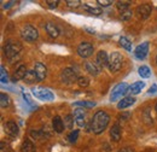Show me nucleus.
<instances>
[{
	"label": "nucleus",
	"mask_w": 157,
	"mask_h": 152,
	"mask_svg": "<svg viewBox=\"0 0 157 152\" xmlns=\"http://www.w3.org/2000/svg\"><path fill=\"white\" fill-rule=\"evenodd\" d=\"M110 121V116L103 110H99L93 115V118L91 121V131L94 134H101L108 127Z\"/></svg>",
	"instance_id": "1"
},
{
	"label": "nucleus",
	"mask_w": 157,
	"mask_h": 152,
	"mask_svg": "<svg viewBox=\"0 0 157 152\" xmlns=\"http://www.w3.org/2000/svg\"><path fill=\"white\" fill-rule=\"evenodd\" d=\"M21 52H22V45L17 41H7L6 45L4 46L5 57L11 62L20 57Z\"/></svg>",
	"instance_id": "2"
},
{
	"label": "nucleus",
	"mask_w": 157,
	"mask_h": 152,
	"mask_svg": "<svg viewBox=\"0 0 157 152\" xmlns=\"http://www.w3.org/2000/svg\"><path fill=\"white\" fill-rule=\"evenodd\" d=\"M129 87H131V86H128V83H126V82H121V83L116 85V86L113 88V91H111L110 101H117V100L123 99L124 95L128 93Z\"/></svg>",
	"instance_id": "3"
},
{
	"label": "nucleus",
	"mask_w": 157,
	"mask_h": 152,
	"mask_svg": "<svg viewBox=\"0 0 157 152\" xmlns=\"http://www.w3.org/2000/svg\"><path fill=\"white\" fill-rule=\"evenodd\" d=\"M21 36L23 40L28 41V42H33L39 38V32L36 28H34L30 24H25L22 29H21Z\"/></svg>",
	"instance_id": "4"
},
{
	"label": "nucleus",
	"mask_w": 157,
	"mask_h": 152,
	"mask_svg": "<svg viewBox=\"0 0 157 152\" xmlns=\"http://www.w3.org/2000/svg\"><path fill=\"white\" fill-rule=\"evenodd\" d=\"M122 63H123V57L120 52H113L110 56H109V63H108V68L111 73H117L118 70L121 69L122 66Z\"/></svg>",
	"instance_id": "5"
},
{
	"label": "nucleus",
	"mask_w": 157,
	"mask_h": 152,
	"mask_svg": "<svg viewBox=\"0 0 157 152\" xmlns=\"http://www.w3.org/2000/svg\"><path fill=\"white\" fill-rule=\"evenodd\" d=\"M32 92H33V95L35 98H38L40 100H44V101H52L55 99V94L48 88L34 87V88H32Z\"/></svg>",
	"instance_id": "6"
},
{
	"label": "nucleus",
	"mask_w": 157,
	"mask_h": 152,
	"mask_svg": "<svg viewBox=\"0 0 157 152\" xmlns=\"http://www.w3.org/2000/svg\"><path fill=\"white\" fill-rule=\"evenodd\" d=\"M78 77L76 76V73L71 68H65L60 74V80L65 85H70L73 82H78Z\"/></svg>",
	"instance_id": "7"
},
{
	"label": "nucleus",
	"mask_w": 157,
	"mask_h": 152,
	"mask_svg": "<svg viewBox=\"0 0 157 152\" xmlns=\"http://www.w3.org/2000/svg\"><path fill=\"white\" fill-rule=\"evenodd\" d=\"M93 51H94V48H93L92 44H90V42H81L78 47V56L82 58L91 57L93 55Z\"/></svg>",
	"instance_id": "8"
},
{
	"label": "nucleus",
	"mask_w": 157,
	"mask_h": 152,
	"mask_svg": "<svg viewBox=\"0 0 157 152\" xmlns=\"http://www.w3.org/2000/svg\"><path fill=\"white\" fill-rule=\"evenodd\" d=\"M147 53H149V42L147 41L138 45L137 47H136V50H134V56L138 59H140V60L145 59L146 56H147Z\"/></svg>",
	"instance_id": "9"
},
{
	"label": "nucleus",
	"mask_w": 157,
	"mask_h": 152,
	"mask_svg": "<svg viewBox=\"0 0 157 152\" xmlns=\"http://www.w3.org/2000/svg\"><path fill=\"white\" fill-rule=\"evenodd\" d=\"M151 11H152V6L149 4H143L137 7V13L139 15V17L143 19L147 18L151 15Z\"/></svg>",
	"instance_id": "10"
},
{
	"label": "nucleus",
	"mask_w": 157,
	"mask_h": 152,
	"mask_svg": "<svg viewBox=\"0 0 157 152\" xmlns=\"http://www.w3.org/2000/svg\"><path fill=\"white\" fill-rule=\"evenodd\" d=\"M4 129H5V133L9 134L10 136H16L18 134V126L16 124L15 121H7L4 126Z\"/></svg>",
	"instance_id": "11"
},
{
	"label": "nucleus",
	"mask_w": 157,
	"mask_h": 152,
	"mask_svg": "<svg viewBox=\"0 0 157 152\" xmlns=\"http://www.w3.org/2000/svg\"><path fill=\"white\" fill-rule=\"evenodd\" d=\"M34 71H35V74H36V76H38L39 81L45 80V78H46V76H47V68H46V66H45V64H42L41 62L35 63Z\"/></svg>",
	"instance_id": "12"
},
{
	"label": "nucleus",
	"mask_w": 157,
	"mask_h": 152,
	"mask_svg": "<svg viewBox=\"0 0 157 152\" xmlns=\"http://www.w3.org/2000/svg\"><path fill=\"white\" fill-rule=\"evenodd\" d=\"M27 73H28V70H27L25 65H20V66L16 69V71L13 73L12 77H11L12 82H17V81H20V80H24Z\"/></svg>",
	"instance_id": "13"
},
{
	"label": "nucleus",
	"mask_w": 157,
	"mask_h": 152,
	"mask_svg": "<svg viewBox=\"0 0 157 152\" xmlns=\"http://www.w3.org/2000/svg\"><path fill=\"white\" fill-rule=\"evenodd\" d=\"M96 63L98 64L100 68L108 66V63H109V56H108V53L105 51H99L98 53H97Z\"/></svg>",
	"instance_id": "14"
},
{
	"label": "nucleus",
	"mask_w": 157,
	"mask_h": 152,
	"mask_svg": "<svg viewBox=\"0 0 157 152\" xmlns=\"http://www.w3.org/2000/svg\"><path fill=\"white\" fill-rule=\"evenodd\" d=\"M134 103H136V98H133L132 95H128V97H124L123 99H121V100L118 101L117 108L120 109V110H122V109H127V108L132 106Z\"/></svg>",
	"instance_id": "15"
},
{
	"label": "nucleus",
	"mask_w": 157,
	"mask_h": 152,
	"mask_svg": "<svg viewBox=\"0 0 157 152\" xmlns=\"http://www.w3.org/2000/svg\"><path fill=\"white\" fill-rule=\"evenodd\" d=\"M45 30L47 32V34H48L51 38H57L59 35L58 27H57L55 23H52V22H47V23L45 24Z\"/></svg>",
	"instance_id": "16"
},
{
	"label": "nucleus",
	"mask_w": 157,
	"mask_h": 152,
	"mask_svg": "<svg viewBox=\"0 0 157 152\" xmlns=\"http://www.w3.org/2000/svg\"><path fill=\"white\" fill-rule=\"evenodd\" d=\"M52 126H53V131L58 134L63 133L64 127H65L63 120L60 118V116H55V117H53V120H52Z\"/></svg>",
	"instance_id": "17"
},
{
	"label": "nucleus",
	"mask_w": 157,
	"mask_h": 152,
	"mask_svg": "<svg viewBox=\"0 0 157 152\" xmlns=\"http://www.w3.org/2000/svg\"><path fill=\"white\" fill-rule=\"evenodd\" d=\"M85 68H86L87 73H90L91 75H93V76L98 75L99 71H100V69H101L97 63H93V62H87L86 65H85Z\"/></svg>",
	"instance_id": "18"
},
{
	"label": "nucleus",
	"mask_w": 157,
	"mask_h": 152,
	"mask_svg": "<svg viewBox=\"0 0 157 152\" xmlns=\"http://www.w3.org/2000/svg\"><path fill=\"white\" fill-rule=\"evenodd\" d=\"M21 151L22 152H35L36 151V147L34 145V142L30 140V139H25L22 145H21Z\"/></svg>",
	"instance_id": "19"
},
{
	"label": "nucleus",
	"mask_w": 157,
	"mask_h": 152,
	"mask_svg": "<svg viewBox=\"0 0 157 152\" xmlns=\"http://www.w3.org/2000/svg\"><path fill=\"white\" fill-rule=\"evenodd\" d=\"M110 136H111V139H113L115 142L120 141V139H121V127H120L118 123H115V124L110 128Z\"/></svg>",
	"instance_id": "20"
},
{
	"label": "nucleus",
	"mask_w": 157,
	"mask_h": 152,
	"mask_svg": "<svg viewBox=\"0 0 157 152\" xmlns=\"http://www.w3.org/2000/svg\"><path fill=\"white\" fill-rule=\"evenodd\" d=\"M144 87H145V82H143V81H137V82H134V83L129 87V91H131L132 94H139V93L143 91Z\"/></svg>",
	"instance_id": "21"
},
{
	"label": "nucleus",
	"mask_w": 157,
	"mask_h": 152,
	"mask_svg": "<svg viewBox=\"0 0 157 152\" xmlns=\"http://www.w3.org/2000/svg\"><path fill=\"white\" fill-rule=\"evenodd\" d=\"M38 81H39V78H38V76H36L34 70H29V71L27 73L25 77H24V82L28 83V85L35 83V82H38Z\"/></svg>",
	"instance_id": "22"
},
{
	"label": "nucleus",
	"mask_w": 157,
	"mask_h": 152,
	"mask_svg": "<svg viewBox=\"0 0 157 152\" xmlns=\"http://www.w3.org/2000/svg\"><path fill=\"white\" fill-rule=\"evenodd\" d=\"M118 42H120V46H121V47H123L126 51H128V52H131V51H132V42L126 38V36L120 38Z\"/></svg>",
	"instance_id": "23"
},
{
	"label": "nucleus",
	"mask_w": 157,
	"mask_h": 152,
	"mask_svg": "<svg viewBox=\"0 0 157 152\" xmlns=\"http://www.w3.org/2000/svg\"><path fill=\"white\" fill-rule=\"evenodd\" d=\"M138 73H139V75L141 76L143 78H149V77L151 76V70H150V68L146 66V65H141V66L138 69Z\"/></svg>",
	"instance_id": "24"
},
{
	"label": "nucleus",
	"mask_w": 157,
	"mask_h": 152,
	"mask_svg": "<svg viewBox=\"0 0 157 152\" xmlns=\"http://www.w3.org/2000/svg\"><path fill=\"white\" fill-rule=\"evenodd\" d=\"M83 9L86 11H88L90 13H92V15H100L101 13V9L100 7H93V6H90L87 4H83Z\"/></svg>",
	"instance_id": "25"
},
{
	"label": "nucleus",
	"mask_w": 157,
	"mask_h": 152,
	"mask_svg": "<svg viewBox=\"0 0 157 152\" xmlns=\"http://www.w3.org/2000/svg\"><path fill=\"white\" fill-rule=\"evenodd\" d=\"M0 105H1L2 109L7 108L10 105V98H9V95L5 94V93H1L0 94Z\"/></svg>",
	"instance_id": "26"
},
{
	"label": "nucleus",
	"mask_w": 157,
	"mask_h": 152,
	"mask_svg": "<svg viewBox=\"0 0 157 152\" xmlns=\"http://www.w3.org/2000/svg\"><path fill=\"white\" fill-rule=\"evenodd\" d=\"M74 121H75V118H74L73 115H67V116L64 117V126H65L67 128L71 129V128H73V124H74Z\"/></svg>",
	"instance_id": "27"
},
{
	"label": "nucleus",
	"mask_w": 157,
	"mask_h": 152,
	"mask_svg": "<svg viewBox=\"0 0 157 152\" xmlns=\"http://www.w3.org/2000/svg\"><path fill=\"white\" fill-rule=\"evenodd\" d=\"M129 4L128 1H117L116 2V7L120 10V12H124L127 10H129Z\"/></svg>",
	"instance_id": "28"
},
{
	"label": "nucleus",
	"mask_w": 157,
	"mask_h": 152,
	"mask_svg": "<svg viewBox=\"0 0 157 152\" xmlns=\"http://www.w3.org/2000/svg\"><path fill=\"white\" fill-rule=\"evenodd\" d=\"M74 105L82 106V108H93V106H96V103L94 101H88V100H82V101H75Z\"/></svg>",
	"instance_id": "29"
},
{
	"label": "nucleus",
	"mask_w": 157,
	"mask_h": 152,
	"mask_svg": "<svg viewBox=\"0 0 157 152\" xmlns=\"http://www.w3.org/2000/svg\"><path fill=\"white\" fill-rule=\"evenodd\" d=\"M78 83L80 87H87L90 85V78L86 76H80L78 78Z\"/></svg>",
	"instance_id": "30"
},
{
	"label": "nucleus",
	"mask_w": 157,
	"mask_h": 152,
	"mask_svg": "<svg viewBox=\"0 0 157 152\" xmlns=\"http://www.w3.org/2000/svg\"><path fill=\"white\" fill-rule=\"evenodd\" d=\"M0 78H1V82L5 85V83H7V73H6V70H5V68L1 65L0 66Z\"/></svg>",
	"instance_id": "31"
},
{
	"label": "nucleus",
	"mask_w": 157,
	"mask_h": 152,
	"mask_svg": "<svg viewBox=\"0 0 157 152\" xmlns=\"http://www.w3.org/2000/svg\"><path fill=\"white\" fill-rule=\"evenodd\" d=\"M78 136V129H75V131H73L71 133L68 135V140H69L70 142H76Z\"/></svg>",
	"instance_id": "32"
},
{
	"label": "nucleus",
	"mask_w": 157,
	"mask_h": 152,
	"mask_svg": "<svg viewBox=\"0 0 157 152\" xmlns=\"http://www.w3.org/2000/svg\"><path fill=\"white\" fill-rule=\"evenodd\" d=\"M132 15H133V11L132 10H127L124 12H121V18L123 19V21H128L132 17Z\"/></svg>",
	"instance_id": "33"
},
{
	"label": "nucleus",
	"mask_w": 157,
	"mask_h": 152,
	"mask_svg": "<svg viewBox=\"0 0 157 152\" xmlns=\"http://www.w3.org/2000/svg\"><path fill=\"white\" fill-rule=\"evenodd\" d=\"M74 118H85V110L82 109H76L74 111Z\"/></svg>",
	"instance_id": "34"
},
{
	"label": "nucleus",
	"mask_w": 157,
	"mask_h": 152,
	"mask_svg": "<svg viewBox=\"0 0 157 152\" xmlns=\"http://www.w3.org/2000/svg\"><path fill=\"white\" fill-rule=\"evenodd\" d=\"M67 5H68L69 7L76 9V7H78V6L81 5V1H78V0H68V1H67Z\"/></svg>",
	"instance_id": "35"
},
{
	"label": "nucleus",
	"mask_w": 157,
	"mask_h": 152,
	"mask_svg": "<svg viewBox=\"0 0 157 152\" xmlns=\"http://www.w3.org/2000/svg\"><path fill=\"white\" fill-rule=\"evenodd\" d=\"M10 150H11V147L7 142H5V141L0 142V152H9Z\"/></svg>",
	"instance_id": "36"
},
{
	"label": "nucleus",
	"mask_w": 157,
	"mask_h": 152,
	"mask_svg": "<svg viewBox=\"0 0 157 152\" xmlns=\"http://www.w3.org/2000/svg\"><path fill=\"white\" fill-rule=\"evenodd\" d=\"M46 4L48 5V7H50V9H56V7L58 6L59 1L58 0H47V1H46Z\"/></svg>",
	"instance_id": "37"
},
{
	"label": "nucleus",
	"mask_w": 157,
	"mask_h": 152,
	"mask_svg": "<svg viewBox=\"0 0 157 152\" xmlns=\"http://www.w3.org/2000/svg\"><path fill=\"white\" fill-rule=\"evenodd\" d=\"M99 5H101V6H109V5H111L113 4V1L111 0H98L97 1Z\"/></svg>",
	"instance_id": "38"
},
{
	"label": "nucleus",
	"mask_w": 157,
	"mask_h": 152,
	"mask_svg": "<svg viewBox=\"0 0 157 152\" xmlns=\"http://www.w3.org/2000/svg\"><path fill=\"white\" fill-rule=\"evenodd\" d=\"M118 152H134V150L132 147H122L118 150Z\"/></svg>",
	"instance_id": "39"
},
{
	"label": "nucleus",
	"mask_w": 157,
	"mask_h": 152,
	"mask_svg": "<svg viewBox=\"0 0 157 152\" xmlns=\"http://www.w3.org/2000/svg\"><path fill=\"white\" fill-rule=\"evenodd\" d=\"M156 91H157V86L154 83L151 87H150V89H149V93L151 94V93H156Z\"/></svg>",
	"instance_id": "40"
},
{
	"label": "nucleus",
	"mask_w": 157,
	"mask_h": 152,
	"mask_svg": "<svg viewBox=\"0 0 157 152\" xmlns=\"http://www.w3.org/2000/svg\"><path fill=\"white\" fill-rule=\"evenodd\" d=\"M13 4H16V2H15V1H9V2H6V4L4 5V9H10Z\"/></svg>",
	"instance_id": "41"
},
{
	"label": "nucleus",
	"mask_w": 157,
	"mask_h": 152,
	"mask_svg": "<svg viewBox=\"0 0 157 152\" xmlns=\"http://www.w3.org/2000/svg\"><path fill=\"white\" fill-rule=\"evenodd\" d=\"M86 30H87V32H90V33H92V34H94V33H96V30H94V29H91V28H86Z\"/></svg>",
	"instance_id": "42"
},
{
	"label": "nucleus",
	"mask_w": 157,
	"mask_h": 152,
	"mask_svg": "<svg viewBox=\"0 0 157 152\" xmlns=\"http://www.w3.org/2000/svg\"><path fill=\"white\" fill-rule=\"evenodd\" d=\"M155 110H156V112H157V104H156V106H155Z\"/></svg>",
	"instance_id": "43"
},
{
	"label": "nucleus",
	"mask_w": 157,
	"mask_h": 152,
	"mask_svg": "<svg viewBox=\"0 0 157 152\" xmlns=\"http://www.w3.org/2000/svg\"><path fill=\"white\" fill-rule=\"evenodd\" d=\"M156 63H157V56H156Z\"/></svg>",
	"instance_id": "44"
}]
</instances>
